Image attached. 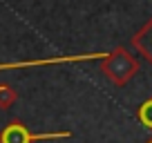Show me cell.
I'll return each instance as SVG.
<instances>
[{
  "instance_id": "obj_1",
  "label": "cell",
  "mask_w": 152,
  "mask_h": 143,
  "mask_svg": "<svg viewBox=\"0 0 152 143\" xmlns=\"http://www.w3.org/2000/svg\"><path fill=\"white\" fill-rule=\"evenodd\" d=\"M137 69H139L137 58L125 47H116L114 52H110L107 56L103 58V65H101L103 76H107L114 85H125V83L137 74Z\"/></svg>"
},
{
  "instance_id": "obj_2",
  "label": "cell",
  "mask_w": 152,
  "mask_h": 143,
  "mask_svg": "<svg viewBox=\"0 0 152 143\" xmlns=\"http://www.w3.org/2000/svg\"><path fill=\"white\" fill-rule=\"evenodd\" d=\"M72 132H47V134H34L29 128L20 121H11L2 132H0V143H36L47 141V139H67Z\"/></svg>"
},
{
  "instance_id": "obj_3",
  "label": "cell",
  "mask_w": 152,
  "mask_h": 143,
  "mask_svg": "<svg viewBox=\"0 0 152 143\" xmlns=\"http://www.w3.org/2000/svg\"><path fill=\"white\" fill-rule=\"evenodd\" d=\"M132 45L152 63V18H150V23H148L143 29L137 31V36L132 38Z\"/></svg>"
},
{
  "instance_id": "obj_4",
  "label": "cell",
  "mask_w": 152,
  "mask_h": 143,
  "mask_svg": "<svg viewBox=\"0 0 152 143\" xmlns=\"http://www.w3.org/2000/svg\"><path fill=\"white\" fill-rule=\"evenodd\" d=\"M139 121H141L145 128L152 130V98H148L145 103H141V107H139Z\"/></svg>"
},
{
  "instance_id": "obj_5",
  "label": "cell",
  "mask_w": 152,
  "mask_h": 143,
  "mask_svg": "<svg viewBox=\"0 0 152 143\" xmlns=\"http://www.w3.org/2000/svg\"><path fill=\"white\" fill-rule=\"evenodd\" d=\"M14 101H16V92L11 90L9 85H0V107H2V110H7Z\"/></svg>"
},
{
  "instance_id": "obj_6",
  "label": "cell",
  "mask_w": 152,
  "mask_h": 143,
  "mask_svg": "<svg viewBox=\"0 0 152 143\" xmlns=\"http://www.w3.org/2000/svg\"><path fill=\"white\" fill-rule=\"evenodd\" d=\"M148 143H152V139H150V141H148Z\"/></svg>"
}]
</instances>
